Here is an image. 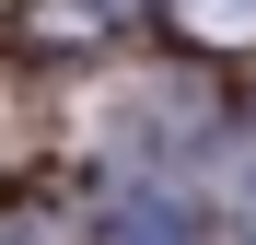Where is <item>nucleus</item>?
Wrapping results in <instances>:
<instances>
[{"instance_id": "obj_2", "label": "nucleus", "mask_w": 256, "mask_h": 245, "mask_svg": "<svg viewBox=\"0 0 256 245\" xmlns=\"http://www.w3.org/2000/svg\"><path fill=\"white\" fill-rule=\"evenodd\" d=\"M163 12H175L198 47H244V35H256V0H163Z\"/></svg>"}, {"instance_id": "obj_1", "label": "nucleus", "mask_w": 256, "mask_h": 245, "mask_svg": "<svg viewBox=\"0 0 256 245\" xmlns=\"http://www.w3.org/2000/svg\"><path fill=\"white\" fill-rule=\"evenodd\" d=\"M105 245H198V222L175 210V198H128V210L105 222Z\"/></svg>"}]
</instances>
